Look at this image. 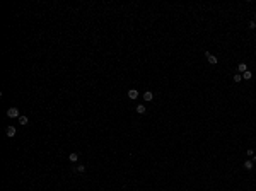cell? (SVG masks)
<instances>
[{"label": "cell", "mask_w": 256, "mask_h": 191, "mask_svg": "<svg viewBox=\"0 0 256 191\" xmlns=\"http://www.w3.org/2000/svg\"><path fill=\"white\" fill-rule=\"evenodd\" d=\"M246 154H248V157H253V155H254V150L249 148V150H246Z\"/></svg>", "instance_id": "5bb4252c"}, {"label": "cell", "mask_w": 256, "mask_h": 191, "mask_svg": "<svg viewBox=\"0 0 256 191\" xmlns=\"http://www.w3.org/2000/svg\"><path fill=\"white\" fill-rule=\"evenodd\" d=\"M249 29H256V22H254V21H251V22H249Z\"/></svg>", "instance_id": "9a60e30c"}, {"label": "cell", "mask_w": 256, "mask_h": 191, "mask_svg": "<svg viewBox=\"0 0 256 191\" xmlns=\"http://www.w3.org/2000/svg\"><path fill=\"white\" fill-rule=\"evenodd\" d=\"M7 116H9V118H19L21 113H19L17 107H10V109H7Z\"/></svg>", "instance_id": "7a4b0ae2"}, {"label": "cell", "mask_w": 256, "mask_h": 191, "mask_svg": "<svg viewBox=\"0 0 256 191\" xmlns=\"http://www.w3.org/2000/svg\"><path fill=\"white\" fill-rule=\"evenodd\" d=\"M234 82H242V75H241V73H236V75H234Z\"/></svg>", "instance_id": "7c38bea8"}, {"label": "cell", "mask_w": 256, "mask_h": 191, "mask_svg": "<svg viewBox=\"0 0 256 191\" xmlns=\"http://www.w3.org/2000/svg\"><path fill=\"white\" fill-rule=\"evenodd\" d=\"M5 135H7V137H14V135H16V128H14V126H7Z\"/></svg>", "instance_id": "52a82bcc"}, {"label": "cell", "mask_w": 256, "mask_h": 191, "mask_svg": "<svg viewBox=\"0 0 256 191\" xmlns=\"http://www.w3.org/2000/svg\"><path fill=\"white\" fill-rule=\"evenodd\" d=\"M251 77H253V73H251V70H246V72L242 73V79H244V80H249Z\"/></svg>", "instance_id": "8fae6325"}, {"label": "cell", "mask_w": 256, "mask_h": 191, "mask_svg": "<svg viewBox=\"0 0 256 191\" xmlns=\"http://www.w3.org/2000/svg\"><path fill=\"white\" fill-rule=\"evenodd\" d=\"M254 17H256V14H254Z\"/></svg>", "instance_id": "e0dca14e"}, {"label": "cell", "mask_w": 256, "mask_h": 191, "mask_svg": "<svg viewBox=\"0 0 256 191\" xmlns=\"http://www.w3.org/2000/svg\"><path fill=\"white\" fill-rule=\"evenodd\" d=\"M246 70H248V65H246V63H239V65H237V72L241 73V75H242Z\"/></svg>", "instance_id": "8992f818"}, {"label": "cell", "mask_w": 256, "mask_h": 191, "mask_svg": "<svg viewBox=\"0 0 256 191\" xmlns=\"http://www.w3.org/2000/svg\"><path fill=\"white\" fill-rule=\"evenodd\" d=\"M251 160H253V162L256 164V154H254V155H253V157H251Z\"/></svg>", "instance_id": "2e32d148"}, {"label": "cell", "mask_w": 256, "mask_h": 191, "mask_svg": "<svg viewBox=\"0 0 256 191\" xmlns=\"http://www.w3.org/2000/svg\"><path fill=\"white\" fill-rule=\"evenodd\" d=\"M68 159H70V162H77V160H79V154H77V152H72V154L68 155Z\"/></svg>", "instance_id": "ba28073f"}, {"label": "cell", "mask_w": 256, "mask_h": 191, "mask_svg": "<svg viewBox=\"0 0 256 191\" xmlns=\"http://www.w3.org/2000/svg\"><path fill=\"white\" fill-rule=\"evenodd\" d=\"M205 56H207V60H208V63H210V65H217L219 58H217L215 55H212L210 51H205Z\"/></svg>", "instance_id": "6da1fadb"}, {"label": "cell", "mask_w": 256, "mask_h": 191, "mask_svg": "<svg viewBox=\"0 0 256 191\" xmlns=\"http://www.w3.org/2000/svg\"><path fill=\"white\" fill-rule=\"evenodd\" d=\"M128 97H130L131 101H135L137 97H138V90H137V89H130V90H128Z\"/></svg>", "instance_id": "277c9868"}, {"label": "cell", "mask_w": 256, "mask_h": 191, "mask_svg": "<svg viewBox=\"0 0 256 191\" xmlns=\"http://www.w3.org/2000/svg\"><path fill=\"white\" fill-rule=\"evenodd\" d=\"M19 123L22 125V126H24V125H28V123H29L28 116H22V114H21V116H19Z\"/></svg>", "instance_id": "30bf717a"}, {"label": "cell", "mask_w": 256, "mask_h": 191, "mask_svg": "<svg viewBox=\"0 0 256 191\" xmlns=\"http://www.w3.org/2000/svg\"><path fill=\"white\" fill-rule=\"evenodd\" d=\"M145 111H147V107L143 106V104H138V106H137V113H138V114H145Z\"/></svg>", "instance_id": "9c48e42d"}, {"label": "cell", "mask_w": 256, "mask_h": 191, "mask_svg": "<svg viewBox=\"0 0 256 191\" xmlns=\"http://www.w3.org/2000/svg\"><path fill=\"white\" fill-rule=\"evenodd\" d=\"M85 171V166H77L75 167V172H84Z\"/></svg>", "instance_id": "4fadbf2b"}, {"label": "cell", "mask_w": 256, "mask_h": 191, "mask_svg": "<svg viewBox=\"0 0 256 191\" xmlns=\"http://www.w3.org/2000/svg\"><path fill=\"white\" fill-rule=\"evenodd\" d=\"M142 97H143V101H145V102H149V101H152V99H154V94L150 92V90H145Z\"/></svg>", "instance_id": "3957f363"}, {"label": "cell", "mask_w": 256, "mask_h": 191, "mask_svg": "<svg viewBox=\"0 0 256 191\" xmlns=\"http://www.w3.org/2000/svg\"><path fill=\"white\" fill-rule=\"evenodd\" d=\"M242 166H244V169H246V171H251V169L254 167V162L248 159V160H244V164H242Z\"/></svg>", "instance_id": "5b68a950"}]
</instances>
